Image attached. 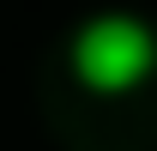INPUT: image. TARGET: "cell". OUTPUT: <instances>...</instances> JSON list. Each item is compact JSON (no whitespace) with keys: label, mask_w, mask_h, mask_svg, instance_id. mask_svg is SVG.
<instances>
[{"label":"cell","mask_w":157,"mask_h":151,"mask_svg":"<svg viewBox=\"0 0 157 151\" xmlns=\"http://www.w3.org/2000/svg\"><path fill=\"white\" fill-rule=\"evenodd\" d=\"M67 79L91 97H133L157 79V24L139 12H91L67 37Z\"/></svg>","instance_id":"obj_1"}]
</instances>
